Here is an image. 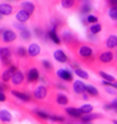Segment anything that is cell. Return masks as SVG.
Instances as JSON below:
<instances>
[{
  "label": "cell",
  "instance_id": "484cf974",
  "mask_svg": "<svg viewBox=\"0 0 117 124\" xmlns=\"http://www.w3.org/2000/svg\"><path fill=\"white\" fill-rule=\"evenodd\" d=\"M87 92L89 93L90 97H96V99L100 97V92H98V89L96 88V87H93V85H87Z\"/></svg>",
  "mask_w": 117,
  "mask_h": 124
},
{
  "label": "cell",
  "instance_id": "e0dca14e",
  "mask_svg": "<svg viewBox=\"0 0 117 124\" xmlns=\"http://www.w3.org/2000/svg\"><path fill=\"white\" fill-rule=\"evenodd\" d=\"M40 52H41V48H40L39 44H36V43L29 44V47H28V55H29V57H36L37 55H40Z\"/></svg>",
  "mask_w": 117,
  "mask_h": 124
},
{
  "label": "cell",
  "instance_id": "f6af8a7d",
  "mask_svg": "<svg viewBox=\"0 0 117 124\" xmlns=\"http://www.w3.org/2000/svg\"><path fill=\"white\" fill-rule=\"evenodd\" d=\"M81 24L85 25V27H88V25H89V23H88V16H82L81 17Z\"/></svg>",
  "mask_w": 117,
  "mask_h": 124
},
{
  "label": "cell",
  "instance_id": "7bdbcfd3",
  "mask_svg": "<svg viewBox=\"0 0 117 124\" xmlns=\"http://www.w3.org/2000/svg\"><path fill=\"white\" fill-rule=\"evenodd\" d=\"M104 109L105 111H112V109H114V108H113V105H112V103H106V104H104Z\"/></svg>",
  "mask_w": 117,
  "mask_h": 124
},
{
  "label": "cell",
  "instance_id": "e575fe53",
  "mask_svg": "<svg viewBox=\"0 0 117 124\" xmlns=\"http://www.w3.org/2000/svg\"><path fill=\"white\" fill-rule=\"evenodd\" d=\"M12 76L13 75L9 72V71H8V68H7V70L1 73V81H3V83H8L9 80H12Z\"/></svg>",
  "mask_w": 117,
  "mask_h": 124
},
{
  "label": "cell",
  "instance_id": "1f68e13d",
  "mask_svg": "<svg viewBox=\"0 0 117 124\" xmlns=\"http://www.w3.org/2000/svg\"><path fill=\"white\" fill-rule=\"evenodd\" d=\"M101 30H102V27H101V24H100V23H97V24L89 25V28H88V32L93 33V35H98V33L101 32Z\"/></svg>",
  "mask_w": 117,
  "mask_h": 124
},
{
  "label": "cell",
  "instance_id": "836d02e7",
  "mask_svg": "<svg viewBox=\"0 0 117 124\" xmlns=\"http://www.w3.org/2000/svg\"><path fill=\"white\" fill-rule=\"evenodd\" d=\"M74 73H76L79 78H81L82 80H88V79H89L88 72H87V71H84L82 68H77V70H74Z\"/></svg>",
  "mask_w": 117,
  "mask_h": 124
},
{
  "label": "cell",
  "instance_id": "d6986e66",
  "mask_svg": "<svg viewBox=\"0 0 117 124\" xmlns=\"http://www.w3.org/2000/svg\"><path fill=\"white\" fill-rule=\"evenodd\" d=\"M55 99H56V103H57L58 105H68L69 104V97L66 96L65 93L58 92V93L55 95Z\"/></svg>",
  "mask_w": 117,
  "mask_h": 124
},
{
  "label": "cell",
  "instance_id": "4fadbf2b",
  "mask_svg": "<svg viewBox=\"0 0 117 124\" xmlns=\"http://www.w3.org/2000/svg\"><path fill=\"white\" fill-rule=\"evenodd\" d=\"M61 27H64V23H63V19L61 17H53L52 20H51V24H49V30L52 31H56L57 32L58 30H60Z\"/></svg>",
  "mask_w": 117,
  "mask_h": 124
},
{
  "label": "cell",
  "instance_id": "c3c4849f",
  "mask_svg": "<svg viewBox=\"0 0 117 124\" xmlns=\"http://www.w3.org/2000/svg\"><path fill=\"white\" fill-rule=\"evenodd\" d=\"M112 105H113V108H114V112H117V97H114L113 99V101H112Z\"/></svg>",
  "mask_w": 117,
  "mask_h": 124
},
{
  "label": "cell",
  "instance_id": "f546056e",
  "mask_svg": "<svg viewBox=\"0 0 117 124\" xmlns=\"http://www.w3.org/2000/svg\"><path fill=\"white\" fill-rule=\"evenodd\" d=\"M79 109H80V112L82 113V116L93 113V107L90 104H84V105H81V107H79Z\"/></svg>",
  "mask_w": 117,
  "mask_h": 124
},
{
  "label": "cell",
  "instance_id": "681fc988",
  "mask_svg": "<svg viewBox=\"0 0 117 124\" xmlns=\"http://www.w3.org/2000/svg\"><path fill=\"white\" fill-rule=\"evenodd\" d=\"M108 4L109 7H117V0H109Z\"/></svg>",
  "mask_w": 117,
  "mask_h": 124
},
{
  "label": "cell",
  "instance_id": "8992f818",
  "mask_svg": "<svg viewBox=\"0 0 117 124\" xmlns=\"http://www.w3.org/2000/svg\"><path fill=\"white\" fill-rule=\"evenodd\" d=\"M32 95H33V97H36V100H44L48 95V88L44 84H40V85H37L36 88H35V91Z\"/></svg>",
  "mask_w": 117,
  "mask_h": 124
},
{
  "label": "cell",
  "instance_id": "83f0119b",
  "mask_svg": "<svg viewBox=\"0 0 117 124\" xmlns=\"http://www.w3.org/2000/svg\"><path fill=\"white\" fill-rule=\"evenodd\" d=\"M16 55H17V57H20V59H25V57H28V48H24V47H17L16 48Z\"/></svg>",
  "mask_w": 117,
  "mask_h": 124
},
{
  "label": "cell",
  "instance_id": "30bf717a",
  "mask_svg": "<svg viewBox=\"0 0 117 124\" xmlns=\"http://www.w3.org/2000/svg\"><path fill=\"white\" fill-rule=\"evenodd\" d=\"M65 113L71 119H74V120H80V119L82 117V113L80 112V109H79V108H76V107H68V108H65Z\"/></svg>",
  "mask_w": 117,
  "mask_h": 124
},
{
  "label": "cell",
  "instance_id": "603a6c76",
  "mask_svg": "<svg viewBox=\"0 0 117 124\" xmlns=\"http://www.w3.org/2000/svg\"><path fill=\"white\" fill-rule=\"evenodd\" d=\"M77 6H80L79 1H73V0H64L61 1V7L65 9H69V8H76Z\"/></svg>",
  "mask_w": 117,
  "mask_h": 124
},
{
  "label": "cell",
  "instance_id": "8d00e7d4",
  "mask_svg": "<svg viewBox=\"0 0 117 124\" xmlns=\"http://www.w3.org/2000/svg\"><path fill=\"white\" fill-rule=\"evenodd\" d=\"M108 15H109V17H110L112 20L117 22V7H110L109 11H108Z\"/></svg>",
  "mask_w": 117,
  "mask_h": 124
},
{
  "label": "cell",
  "instance_id": "816d5d0a",
  "mask_svg": "<svg viewBox=\"0 0 117 124\" xmlns=\"http://www.w3.org/2000/svg\"><path fill=\"white\" fill-rule=\"evenodd\" d=\"M0 100H1V101H5V93L4 92H0Z\"/></svg>",
  "mask_w": 117,
  "mask_h": 124
},
{
  "label": "cell",
  "instance_id": "d6a6232c",
  "mask_svg": "<svg viewBox=\"0 0 117 124\" xmlns=\"http://www.w3.org/2000/svg\"><path fill=\"white\" fill-rule=\"evenodd\" d=\"M41 65H43V68H44V70L47 71L48 73H52V72H53V65H52V63H51L49 60L44 59V60L41 62Z\"/></svg>",
  "mask_w": 117,
  "mask_h": 124
},
{
  "label": "cell",
  "instance_id": "4dcf8cb0",
  "mask_svg": "<svg viewBox=\"0 0 117 124\" xmlns=\"http://www.w3.org/2000/svg\"><path fill=\"white\" fill-rule=\"evenodd\" d=\"M0 55H1V59H11V56H12V49L8 48V47H3L0 49Z\"/></svg>",
  "mask_w": 117,
  "mask_h": 124
},
{
  "label": "cell",
  "instance_id": "f35d334b",
  "mask_svg": "<svg viewBox=\"0 0 117 124\" xmlns=\"http://www.w3.org/2000/svg\"><path fill=\"white\" fill-rule=\"evenodd\" d=\"M105 92L106 93H110V95H114V96L117 95V89L114 87H105Z\"/></svg>",
  "mask_w": 117,
  "mask_h": 124
},
{
  "label": "cell",
  "instance_id": "277c9868",
  "mask_svg": "<svg viewBox=\"0 0 117 124\" xmlns=\"http://www.w3.org/2000/svg\"><path fill=\"white\" fill-rule=\"evenodd\" d=\"M56 76H57L60 80L66 81V83L73 81V72H72L71 70H66V68H61V70H58L57 72H56Z\"/></svg>",
  "mask_w": 117,
  "mask_h": 124
},
{
  "label": "cell",
  "instance_id": "7402d4cb",
  "mask_svg": "<svg viewBox=\"0 0 117 124\" xmlns=\"http://www.w3.org/2000/svg\"><path fill=\"white\" fill-rule=\"evenodd\" d=\"M13 12V7L8 3H1L0 4V14L1 16H9Z\"/></svg>",
  "mask_w": 117,
  "mask_h": 124
},
{
  "label": "cell",
  "instance_id": "ab89813d",
  "mask_svg": "<svg viewBox=\"0 0 117 124\" xmlns=\"http://www.w3.org/2000/svg\"><path fill=\"white\" fill-rule=\"evenodd\" d=\"M13 27H15L16 30H19V31L27 30V25H25V24H21V23H15V24H13Z\"/></svg>",
  "mask_w": 117,
  "mask_h": 124
},
{
  "label": "cell",
  "instance_id": "6da1fadb",
  "mask_svg": "<svg viewBox=\"0 0 117 124\" xmlns=\"http://www.w3.org/2000/svg\"><path fill=\"white\" fill-rule=\"evenodd\" d=\"M76 55L80 60H82L87 64H92V62L95 63V54H93V49L89 46H85V44H79L76 49Z\"/></svg>",
  "mask_w": 117,
  "mask_h": 124
},
{
  "label": "cell",
  "instance_id": "5bb4252c",
  "mask_svg": "<svg viewBox=\"0 0 117 124\" xmlns=\"http://www.w3.org/2000/svg\"><path fill=\"white\" fill-rule=\"evenodd\" d=\"M47 35H48V40H51L53 44H56V46H60L61 44V38H58V33L56 32V31L48 30Z\"/></svg>",
  "mask_w": 117,
  "mask_h": 124
},
{
  "label": "cell",
  "instance_id": "ba28073f",
  "mask_svg": "<svg viewBox=\"0 0 117 124\" xmlns=\"http://www.w3.org/2000/svg\"><path fill=\"white\" fill-rule=\"evenodd\" d=\"M93 7H92V3L90 1H81L80 3V8H79V12L82 15V16H89L90 12H92Z\"/></svg>",
  "mask_w": 117,
  "mask_h": 124
},
{
  "label": "cell",
  "instance_id": "bcb514c9",
  "mask_svg": "<svg viewBox=\"0 0 117 124\" xmlns=\"http://www.w3.org/2000/svg\"><path fill=\"white\" fill-rule=\"evenodd\" d=\"M69 65H71V68H73V70H77V68H80L79 67V63H76V62H69Z\"/></svg>",
  "mask_w": 117,
  "mask_h": 124
},
{
  "label": "cell",
  "instance_id": "d4e9b609",
  "mask_svg": "<svg viewBox=\"0 0 117 124\" xmlns=\"http://www.w3.org/2000/svg\"><path fill=\"white\" fill-rule=\"evenodd\" d=\"M97 73L102 78L104 81H109V83H116V79H114V76L109 75V73L104 72V71H97Z\"/></svg>",
  "mask_w": 117,
  "mask_h": 124
},
{
  "label": "cell",
  "instance_id": "b9f144b4",
  "mask_svg": "<svg viewBox=\"0 0 117 124\" xmlns=\"http://www.w3.org/2000/svg\"><path fill=\"white\" fill-rule=\"evenodd\" d=\"M55 85H56V88H57V89H61V91H68V87H66V85H64V84H61V83H57V84H55Z\"/></svg>",
  "mask_w": 117,
  "mask_h": 124
},
{
  "label": "cell",
  "instance_id": "cb8c5ba5",
  "mask_svg": "<svg viewBox=\"0 0 117 124\" xmlns=\"http://www.w3.org/2000/svg\"><path fill=\"white\" fill-rule=\"evenodd\" d=\"M19 36H20L21 40L29 41L32 39V32L29 31V28H27V30H24V31H20V32H19Z\"/></svg>",
  "mask_w": 117,
  "mask_h": 124
},
{
  "label": "cell",
  "instance_id": "11a10c76",
  "mask_svg": "<svg viewBox=\"0 0 117 124\" xmlns=\"http://www.w3.org/2000/svg\"><path fill=\"white\" fill-rule=\"evenodd\" d=\"M80 124H93L92 121H89V123H80Z\"/></svg>",
  "mask_w": 117,
  "mask_h": 124
},
{
  "label": "cell",
  "instance_id": "f1b7e54d",
  "mask_svg": "<svg viewBox=\"0 0 117 124\" xmlns=\"http://www.w3.org/2000/svg\"><path fill=\"white\" fill-rule=\"evenodd\" d=\"M35 33H36V36L39 39H41V40H48V35H47V32H45L43 28L35 27Z\"/></svg>",
  "mask_w": 117,
  "mask_h": 124
},
{
  "label": "cell",
  "instance_id": "9f6ffc18",
  "mask_svg": "<svg viewBox=\"0 0 117 124\" xmlns=\"http://www.w3.org/2000/svg\"><path fill=\"white\" fill-rule=\"evenodd\" d=\"M116 55H117V54H116Z\"/></svg>",
  "mask_w": 117,
  "mask_h": 124
},
{
  "label": "cell",
  "instance_id": "5b68a950",
  "mask_svg": "<svg viewBox=\"0 0 117 124\" xmlns=\"http://www.w3.org/2000/svg\"><path fill=\"white\" fill-rule=\"evenodd\" d=\"M97 59H98V62L102 63V64H109V63L113 62L114 54L112 51H102L97 55Z\"/></svg>",
  "mask_w": 117,
  "mask_h": 124
},
{
  "label": "cell",
  "instance_id": "7c38bea8",
  "mask_svg": "<svg viewBox=\"0 0 117 124\" xmlns=\"http://www.w3.org/2000/svg\"><path fill=\"white\" fill-rule=\"evenodd\" d=\"M72 89H73V92L76 95H82L84 92H87V85H85L81 80H77V81H73Z\"/></svg>",
  "mask_w": 117,
  "mask_h": 124
},
{
  "label": "cell",
  "instance_id": "f907efd6",
  "mask_svg": "<svg viewBox=\"0 0 117 124\" xmlns=\"http://www.w3.org/2000/svg\"><path fill=\"white\" fill-rule=\"evenodd\" d=\"M81 97L84 100H88V99H90V96H89V93H88V92H84V93L81 95Z\"/></svg>",
  "mask_w": 117,
  "mask_h": 124
},
{
  "label": "cell",
  "instance_id": "8fae6325",
  "mask_svg": "<svg viewBox=\"0 0 117 124\" xmlns=\"http://www.w3.org/2000/svg\"><path fill=\"white\" fill-rule=\"evenodd\" d=\"M11 81H12V84H13L15 87L23 85V84H24V81H25V75H24V73L21 72L20 70H19L17 72H16L15 75L12 76V80H11Z\"/></svg>",
  "mask_w": 117,
  "mask_h": 124
},
{
  "label": "cell",
  "instance_id": "4316f807",
  "mask_svg": "<svg viewBox=\"0 0 117 124\" xmlns=\"http://www.w3.org/2000/svg\"><path fill=\"white\" fill-rule=\"evenodd\" d=\"M0 119H1L3 123H7V121L9 123V121L12 120V115H11L7 109H1L0 111Z\"/></svg>",
  "mask_w": 117,
  "mask_h": 124
},
{
  "label": "cell",
  "instance_id": "7dc6e473",
  "mask_svg": "<svg viewBox=\"0 0 117 124\" xmlns=\"http://www.w3.org/2000/svg\"><path fill=\"white\" fill-rule=\"evenodd\" d=\"M8 83H1V87H0V92H4L5 89H8Z\"/></svg>",
  "mask_w": 117,
  "mask_h": 124
},
{
  "label": "cell",
  "instance_id": "db71d44e",
  "mask_svg": "<svg viewBox=\"0 0 117 124\" xmlns=\"http://www.w3.org/2000/svg\"><path fill=\"white\" fill-rule=\"evenodd\" d=\"M113 87H114V88H116V89H117V81H116V83H114V84H113Z\"/></svg>",
  "mask_w": 117,
  "mask_h": 124
},
{
  "label": "cell",
  "instance_id": "2e32d148",
  "mask_svg": "<svg viewBox=\"0 0 117 124\" xmlns=\"http://www.w3.org/2000/svg\"><path fill=\"white\" fill-rule=\"evenodd\" d=\"M20 8L23 9V11L28 12V14L32 16V14H33L35 9H36V6H35L32 1H23V3H20Z\"/></svg>",
  "mask_w": 117,
  "mask_h": 124
},
{
  "label": "cell",
  "instance_id": "ffe728a7",
  "mask_svg": "<svg viewBox=\"0 0 117 124\" xmlns=\"http://www.w3.org/2000/svg\"><path fill=\"white\" fill-rule=\"evenodd\" d=\"M32 113L33 115H36L39 119H41V120H49L51 119V115L47 112V111L41 109V108H35L33 111H32Z\"/></svg>",
  "mask_w": 117,
  "mask_h": 124
},
{
  "label": "cell",
  "instance_id": "f5cc1de1",
  "mask_svg": "<svg viewBox=\"0 0 117 124\" xmlns=\"http://www.w3.org/2000/svg\"><path fill=\"white\" fill-rule=\"evenodd\" d=\"M112 123H113V124H117V119H113V120H112Z\"/></svg>",
  "mask_w": 117,
  "mask_h": 124
},
{
  "label": "cell",
  "instance_id": "74e56055",
  "mask_svg": "<svg viewBox=\"0 0 117 124\" xmlns=\"http://www.w3.org/2000/svg\"><path fill=\"white\" fill-rule=\"evenodd\" d=\"M88 23H89L90 25H93V24H97V23H98V19H97V16H93V15H89V16H88Z\"/></svg>",
  "mask_w": 117,
  "mask_h": 124
},
{
  "label": "cell",
  "instance_id": "44dd1931",
  "mask_svg": "<svg viewBox=\"0 0 117 124\" xmlns=\"http://www.w3.org/2000/svg\"><path fill=\"white\" fill-rule=\"evenodd\" d=\"M105 47L109 49V51H110V49L117 48V36H114V35L108 36L106 40H105Z\"/></svg>",
  "mask_w": 117,
  "mask_h": 124
},
{
  "label": "cell",
  "instance_id": "7a4b0ae2",
  "mask_svg": "<svg viewBox=\"0 0 117 124\" xmlns=\"http://www.w3.org/2000/svg\"><path fill=\"white\" fill-rule=\"evenodd\" d=\"M40 78H41V75H40V72H39L37 68L32 67V68H28V70H27L25 79H27V83H28V84L37 83V81L40 80Z\"/></svg>",
  "mask_w": 117,
  "mask_h": 124
},
{
  "label": "cell",
  "instance_id": "60d3db41",
  "mask_svg": "<svg viewBox=\"0 0 117 124\" xmlns=\"http://www.w3.org/2000/svg\"><path fill=\"white\" fill-rule=\"evenodd\" d=\"M1 63H3V65H5V67H8V68L13 65V63L11 59H1Z\"/></svg>",
  "mask_w": 117,
  "mask_h": 124
},
{
  "label": "cell",
  "instance_id": "ee69618b",
  "mask_svg": "<svg viewBox=\"0 0 117 124\" xmlns=\"http://www.w3.org/2000/svg\"><path fill=\"white\" fill-rule=\"evenodd\" d=\"M87 38L89 39V40H97V35H93V33H90V32H87Z\"/></svg>",
  "mask_w": 117,
  "mask_h": 124
},
{
  "label": "cell",
  "instance_id": "ac0fdd59",
  "mask_svg": "<svg viewBox=\"0 0 117 124\" xmlns=\"http://www.w3.org/2000/svg\"><path fill=\"white\" fill-rule=\"evenodd\" d=\"M97 119H102V115L101 113H89V115H84L79 121L80 123H89V121L97 120Z\"/></svg>",
  "mask_w": 117,
  "mask_h": 124
},
{
  "label": "cell",
  "instance_id": "9a60e30c",
  "mask_svg": "<svg viewBox=\"0 0 117 124\" xmlns=\"http://www.w3.org/2000/svg\"><path fill=\"white\" fill-rule=\"evenodd\" d=\"M29 19H31V15H29L28 12L23 11V9L17 11V14H16V20H17L19 23H21V24H25Z\"/></svg>",
  "mask_w": 117,
  "mask_h": 124
},
{
  "label": "cell",
  "instance_id": "d590c367",
  "mask_svg": "<svg viewBox=\"0 0 117 124\" xmlns=\"http://www.w3.org/2000/svg\"><path fill=\"white\" fill-rule=\"evenodd\" d=\"M51 121H56V123H60V124H64L66 121V117L64 116H57V115H51Z\"/></svg>",
  "mask_w": 117,
  "mask_h": 124
},
{
  "label": "cell",
  "instance_id": "9c48e42d",
  "mask_svg": "<svg viewBox=\"0 0 117 124\" xmlns=\"http://www.w3.org/2000/svg\"><path fill=\"white\" fill-rule=\"evenodd\" d=\"M53 57H55V60L58 63H69L71 62L68 55H66L63 49H56V51L53 52Z\"/></svg>",
  "mask_w": 117,
  "mask_h": 124
},
{
  "label": "cell",
  "instance_id": "3957f363",
  "mask_svg": "<svg viewBox=\"0 0 117 124\" xmlns=\"http://www.w3.org/2000/svg\"><path fill=\"white\" fill-rule=\"evenodd\" d=\"M17 35L9 28H1V41L3 43H13L16 40Z\"/></svg>",
  "mask_w": 117,
  "mask_h": 124
},
{
  "label": "cell",
  "instance_id": "52a82bcc",
  "mask_svg": "<svg viewBox=\"0 0 117 124\" xmlns=\"http://www.w3.org/2000/svg\"><path fill=\"white\" fill-rule=\"evenodd\" d=\"M11 93H12L16 99L21 100V101H24V103L33 101V99L31 97V93H24V92H20V91H17V89H12V91H11Z\"/></svg>",
  "mask_w": 117,
  "mask_h": 124
}]
</instances>
